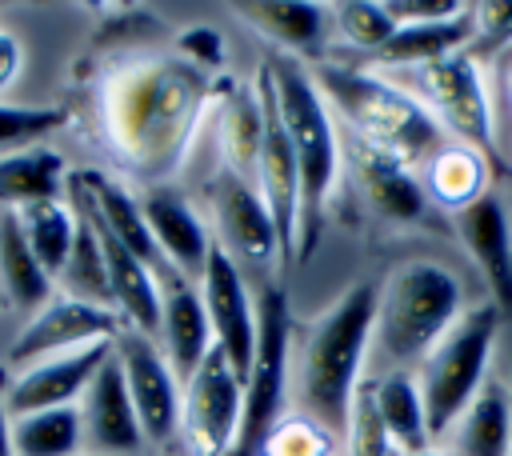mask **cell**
I'll list each match as a JSON object with an SVG mask.
<instances>
[{"instance_id": "6da1fadb", "label": "cell", "mask_w": 512, "mask_h": 456, "mask_svg": "<svg viewBox=\"0 0 512 456\" xmlns=\"http://www.w3.org/2000/svg\"><path fill=\"white\" fill-rule=\"evenodd\" d=\"M212 92V72H200L176 52L124 60L104 76L96 96L108 152L128 176L160 188L184 164Z\"/></svg>"}, {"instance_id": "7a4b0ae2", "label": "cell", "mask_w": 512, "mask_h": 456, "mask_svg": "<svg viewBox=\"0 0 512 456\" xmlns=\"http://www.w3.org/2000/svg\"><path fill=\"white\" fill-rule=\"evenodd\" d=\"M376 296L380 280H360L344 288L320 316H312L300 340V368H296V396L308 420L344 436L348 412L360 388V368L376 328Z\"/></svg>"}, {"instance_id": "3957f363", "label": "cell", "mask_w": 512, "mask_h": 456, "mask_svg": "<svg viewBox=\"0 0 512 456\" xmlns=\"http://www.w3.org/2000/svg\"><path fill=\"white\" fill-rule=\"evenodd\" d=\"M312 84L320 88L328 112H336L348 124L352 140L388 152L408 168L424 164L440 144H448L444 128L424 112V104L412 100L384 72L320 64Z\"/></svg>"}, {"instance_id": "277c9868", "label": "cell", "mask_w": 512, "mask_h": 456, "mask_svg": "<svg viewBox=\"0 0 512 456\" xmlns=\"http://www.w3.org/2000/svg\"><path fill=\"white\" fill-rule=\"evenodd\" d=\"M264 72L272 80L276 112L284 120V132L292 140L296 168H300V240H296V256L308 260L316 240H320L324 204H328V196L336 188L340 140H336L332 112H328L320 88L312 84V76L292 56H284V52L268 56Z\"/></svg>"}, {"instance_id": "5b68a950", "label": "cell", "mask_w": 512, "mask_h": 456, "mask_svg": "<svg viewBox=\"0 0 512 456\" xmlns=\"http://www.w3.org/2000/svg\"><path fill=\"white\" fill-rule=\"evenodd\" d=\"M460 280L440 260H404L380 280L372 340L388 364H420L428 348L460 320Z\"/></svg>"}, {"instance_id": "8992f818", "label": "cell", "mask_w": 512, "mask_h": 456, "mask_svg": "<svg viewBox=\"0 0 512 456\" xmlns=\"http://www.w3.org/2000/svg\"><path fill=\"white\" fill-rule=\"evenodd\" d=\"M496 328H500V308L476 304V308L460 312V320L420 360L416 392H420L424 420H428L432 436H444L456 424V416L472 404V396L480 392Z\"/></svg>"}, {"instance_id": "52a82bcc", "label": "cell", "mask_w": 512, "mask_h": 456, "mask_svg": "<svg viewBox=\"0 0 512 456\" xmlns=\"http://www.w3.org/2000/svg\"><path fill=\"white\" fill-rule=\"evenodd\" d=\"M392 84H400L412 100L424 104V112L452 132L460 144L476 148L488 164L496 160V128H492V108L484 92L480 64L468 52H452L444 60L420 64V68H400L384 72Z\"/></svg>"}, {"instance_id": "ba28073f", "label": "cell", "mask_w": 512, "mask_h": 456, "mask_svg": "<svg viewBox=\"0 0 512 456\" xmlns=\"http://www.w3.org/2000/svg\"><path fill=\"white\" fill-rule=\"evenodd\" d=\"M288 340H292L288 296L276 284H264L256 296V356L244 376L240 432L228 456H260L268 432L276 428L288 392Z\"/></svg>"}, {"instance_id": "9c48e42d", "label": "cell", "mask_w": 512, "mask_h": 456, "mask_svg": "<svg viewBox=\"0 0 512 456\" xmlns=\"http://www.w3.org/2000/svg\"><path fill=\"white\" fill-rule=\"evenodd\" d=\"M240 408H244V380L232 372L224 352L212 344V352L200 360V368L184 380L180 392V436L188 456H228L236 432H240Z\"/></svg>"}, {"instance_id": "30bf717a", "label": "cell", "mask_w": 512, "mask_h": 456, "mask_svg": "<svg viewBox=\"0 0 512 456\" xmlns=\"http://www.w3.org/2000/svg\"><path fill=\"white\" fill-rule=\"evenodd\" d=\"M120 328H124V320L116 312L56 292L48 304H40L32 316H24V324L16 328L0 364L8 372H16L24 364H36V360H48V356H60V352H76V348H88V344H100V340H116Z\"/></svg>"}, {"instance_id": "8fae6325", "label": "cell", "mask_w": 512, "mask_h": 456, "mask_svg": "<svg viewBox=\"0 0 512 456\" xmlns=\"http://www.w3.org/2000/svg\"><path fill=\"white\" fill-rule=\"evenodd\" d=\"M112 356L124 372V384H128V396H132L144 440L164 444L168 436H176L180 432V392L184 388H180L172 364L164 360V352L156 348V340H148L132 328H120V336L112 340Z\"/></svg>"}, {"instance_id": "7c38bea8", "label": "cell", "mask_w": 512, "mask_h": 456, "mask_svg": "<svg viewBox=\"0 0 512 456\" xmlns=\"http://www.w3.org/2000/svg\"><path fill=\"white\" fill-rule=\"evenodd\" d=\"M256 92L264 104V148H260L256 188H260L268 216L276 224V236H280V264H288L296 256V240H300V168H296V152L284 132V120L276 112V96H272V80H268L264 64L256 72Z\"/></svg>"}, {"instance_id": "4fadbf2b", "label": "cell", "mask_w": 512, "mask_h": 456, "mask_svg": "<svg viewBox=\"0 0 512 456\" xmlns=\"http://www.w3.org/2000/svg\"><path fill=\"white\" fill-rule=\"evenodd\" d=\"M200 300H204V312L212 324V344L224 352L232 372L244 380L252 368V356H256V308L248 300L240 264L220 244H212V252H208V264L200 276Z\"/></svg>"}, {"instance_id": "5bb4252c", "label": "cell", "mask_w": 512, "mask_h": 456, "mask_svg": "<svg viewBox=\"0 0 512 456\" xmlns=\"http://www.w3.org/2000/svg\"><path fill=\"white\" fill-rule=\"evenodd\" d=\"M108 356H112V340H100V344L60 352V356H48V360H36V364H24V368L8 372L4 388H0L8 416L80 404L84 388L92 384V376L100 372V364Z\"/></svg>"}, {"instance_id": "9a60e30c", "label": "cell", "mask_w": 512, "mask_h": 456, "mask_svg": "<svg viewBox=\"0 0 512 456\" xmlns=\"http://www.w3.org/2000/svg\"><path fill=\"white\" fill-rule=\"evenodd\" d=\"M208 204H212V220H216V244L240 264H268L272 256H280V236L276 224L268 216V204L260 196L256 184H248L244 176L220 168L212 188H208Z\"/></svg>"}, {"instance_id": "2e32d148", "label": "cell", "mask_w": 512, "mask_h": 456, "mask_svg": "<svg viewBox=\"0 0 512 456\" xmlns=\"http://www.w3.org/2000/svg\"><path fill=\"white\" fill-rule=\"evenodd\" d=\"M80 428H84V452L92 456H136L144 448V432L124 384V372L116 356L100 364L92 384L80 396Z\"/></svg>"}, {"instance_id": "e0dca14e", "label": "cell", "mask_w": 512, "mask_h": 456, "mask_svg": "<svg viewBox=\"0 0 512 456\" xmlns=\"http://www.w3.org/2000/svg\"><path fill=\"white\" fill-rule=\"evenodd\" d=\"M140 208H144V220H148V232H152V240H156V248H160V256H164V264L176 272V276H184V280H192V284H200V276H204V264H208V252H212V236H208V228H204V220L196 216V208L180 196V192H172V188H148L144 196H140Z\"/></svg>"}, {"instance_id": "ac0fdd59", "label": "cell", "mask_w": 512, "mask_h": 456, "mask_svg": "<svg viewBox=\"0 0 512 456\" xmlns=\"http://www.w3.org/2000/svg\"><path fill=\"white\" fill-rule=\"evenodd\" d=\"M452 228L464 252L472 256V264L480 268V276L488 280L492 304L500 312H512V232H508L504 204L492 192H484L468 208L452 212Z\"/></svg>"}, {"instance_id": "d6986e66", "label": "cell", "mask_w": 512, "mask_h": 456, "mask_svg": "<svg viewBox=\"0 0 512 456\" xmlns=\"http://www.w3.org/2000/svg\"><path fill=\"white\" fill-rule=\"evenodd\" d=\"M164 360L172 364L176 380H188L200 360L212 352V324L200 300V288L172 268L160 272V336Z\"/></svg>"}, {"instance_id": "ffe728a7", "label": "cell", "mask_w": 512, "mask_h": 456, "mask_svg": "<svg viewBox=\"0 0 512 456\" xmlns=\"http://www.w3.org/2000/svg\"><path fill=\"white\" fill-rule=\"evenodd\" d=\"M352 172H356V184H360L368 208L380 220L412 224V220L424 216V184L396 156L376 152V148L352 140Z\"/></svg>"}, {"instance_id": "44dd1931", "label": "cell", "mask_w": 512, "mask_h": 456, "mask_svg": "<svg viewBox=\"0 0 512 456\" xmlns=\"http://www.w3.org/2000/svg\"><path fill=\"white\" fill-rule=\"evenodd\" d=\"M216 116H220L216 128H220L224 168L252 184L256 172H260V148H264V104H260V92L252 84L224 88V100H220Z\"/></svg>"}, {"instance_id": "7402d4cb", "label": "cell", "mask_w": 512, "mask_h": 456, "mask_svg": "<svg viewBox=\"0 0 512 456\" xmlns=\"http://www.w3.org/2000/svg\"><path fill=\"white\" fill-rule=\"evenodd\" d=\"M68 192L64 160L48 144H32L0 156V212H20L40 200H60Z\"/></svg>"}, {"instance_id": "603a6c76", "label": "cell", "mask_w": 512, "mask_h": 456, "mask_svg": "<svg viewBox=\"0 0 512 456\" xmlns=\"http://www.w3.org/2000/svg\"><path fill=\"white\" fill-rule=\"evenodd\" d=\"M452 456H508L512 444V396L504 384L484 380L472 404L456 416Z\"/></svg>"}, {"instance_id": "cb8c5ba5", "label": "cell", "mask_w": 512, "mask_h": 456, "mask_svg": "<svg viewBox=\"0 0 512 456\" xmlns=\"http://www.w3.org/2000/svg\"><path fill=\"white\" fill-rule=\"evenodd\" d=\"M472 44V8L460 12L456 20H440V24H400L392 32V40L372 52L368 60L380 64L384 72H400V68H420L432 60H444L452 52H464Z\"/></svg>"}, {"instance_id": "d4e9b609", "label": "cell", "mask_w": 512, "mask_h": 456, "mask_svg": "<svg viewBox=\"0 0 512 456\" xmlns=\"http://www.w3.org/2000/svg\"><path fill=\"white\" fill-rule=\"evenodd\" d=\"M0 296L20 316H32L40 304H48L56 296L52 276L32 256V248H28L12 212H0Z\"/></svg>"}, {"instance_id": "484cf974", "label": "cell", "mask_w": 512, "mask_h": 456, "mask_svg": "<svg viewBox=\"0 0 512 456\" xmlns=\"http://www.w3.org/2000/svg\"><path fill=\"white\" fill-rule=\"evenodd\" d=\"M488 168L492 164L476 148H468L460 140H448L424 160V180L420 184L440 208L460 212V208H468L472 200H480L488 192Z\"/></svg>"}, {"instance_id": "4316f807", "label": "cell", "mask_w": 512, "mask_h": 456, "mask_svg": "<svg viewBox=\"0 0 512 456\" xmlns=\"http://www.w3.org/2000/svg\"><path fill=\"white\" fill-rule=\"evenodd\" d=\"M244 24L264 32L276 48L288 52H316L324 44V8L308 0H256V4H232Z\"/></svg>"}, {"instance_id": "83f0119b", "label": "cell", "mask_w": 512, "mask_h": 456, "mask_svg": "<svg viewBox=\"0 0 512 456\" xmlns=\"http://www.w3.org/2000/svg\"><path fill=\"white\" fill-rule=\"evenodd\" d=\"M12 216H16V224H20V232H24L28 248H32V256L44 264V272H48L52 284H56V272L64 268V260H68V252H72V244H76V232H80V212H76V204H72L68 192H64L60 200H40V204H28V208H20V212H12Z\"/></svg>"}, {"instance_id": "f1b7e54d", "label": "cell", "mask_w": 512, "mask_h": 456, "mask_svg": "<svg viewBox=\"0 0 512 456\" xmlns=\"http://www.w3.org/2000/svg\"><path fill=\"white\" fill-rule=\"evenodd\" d=\"M76 212H80V208H76ZM56 292L116 312V304H112V284H108V264H104V248H100V236H96V228H92V220H88L84 212H80L76 244H72L68 260H64V268L56 272Z\"/></svg>"}, {"instance_id": "f546056e", "label": "cell", "mask_w": 512, "mask_h": 456, "mask_svg": "<svg viewBox=\"0 0 512 456\" xmlns=\"http://www.w3.org/2000/svg\"><path fill=\"white\" fill-rule=\"evenodd\" d=\"M84 428L80 408H44L12 416V456H80Z\"/></svg>"}, {"instance_id": "4dcf8cb0", "label": "cell", "mask_w": 512, "mask_h": 456, "mask_svg": "<svg viewBox=\"0 0 512 456\" xmlns=\"http://www.w3.org/2000/svg\"><path fill=\"white\" fill-rule=\"evenodd\" d=\"M372 396H376L380 420L388 428V440L400 444L404 452H424L432 432H428V420H424V404H420L416 380L404 376V372H388L384 380L372 384Z\"/></svg>"}, {"instance_id": "1f68e13d", "label": "cell", "mask_w": 512, "mask_h": 456, "mask_svg": "<svg viewBox=\"0 0 512 456\" xmlns=\"http://www.w3.org/2000/svg\"><path fill=\"white\" fill-rule=\"evenodd\" d=\"M336 28H340V36L352 44V48H360V52H380L388 40H392V32L400 28L392 16H388V8L384 4H372V0H344V4H336Z\"/></svg>"}, {"instance_id": "d6a6232c", "label": "cell", "mask_w": 512, "mask_h": 456, "mask_svg": "<svg viewBox=\"0 0 512 456\" xmlns=\"http://www.w3.org/2000/svg\"><path fill=\"white\" fill-rule=\"evenodd\" d=\"M64 124L60 108H36V104H8L0 100V156L40 144Z\"/></svg>"}, {"instance_id": "836d02e7", "label": "cell", "mask_w": 512, "mask_h": 456, "mask_svg": "<svg viewBox=\"0 0 512 456\" xmlns=\"http://www.w3.org/2000/svg\"><path fill=\"white\" fill-rule=\"evenodd\" d=\"M328 452H332V432L308 420L304 412L280 416L260 448V456H328Z\"/></svg>"}, {"instance_id": "e575fe53", "label": "cell", "mask_w": 512, "mask_h": 456, "mask_svg": "<svg viewBox=\"0 0 512 456\" xmlns=\"http://www.w3.org/2000/svg\"><path fill=\"white\" fill-rule=\"evenodd\" d=\"M348 456H388V428L380 420V408H376V396H372V384L356 388V400H352V412H348Z\"/></svg>"}, {"instance_id": "d590c367", "label": "cell", "mask_w": 512, "mask_h": 456, "mask_svg": "<svg viewBox=\"0 0 512 456\" xmlns=\"http://www.w3.org/2000/svg\"><path fill=\"white\" fill-rule=\"evenodd\" d=\"M512 48V0H484L472 4V44L464 48L476 64L484 56Z\"/></svg>"}, {"instance_id": "8d00e7d4", "label": "cell", "mask_w": 512, "mask_h": 456, "mask_svg": "<svg viewBox=\"0 0 512 456\" xmlns=\"http://www.w3.org/2000/svg\"><path fill=\"white\" fill-rule=\"evenodd\" d=\"M176 56H184V60L196 64L200 72H216V68L224 64V40H220L216 28L196 24V28L180 32V40H176Z\"/></svg>"}, {"instance_id": "74e56055", "label": "cell", "mask_w": 512, "mask_h": 456, "mask_svg": "<svg viewBox=\"0 0 512 456\" xmlns=\"http://www.w3.org/2000/svg\"><path fill=\"white\" fill-rule=\"evenodd\" d=\"M384 8L396 24H440V20H456L460 12H468L460 0H388Z\"/></svg>"}, {"instance_id": "f35d334b", "label": "cell", "mask_w": 512, "mask_h": 456, "mask_svg": "<svg viewBox=\"0 0 512 456\" xmlns=\"http://www.w3.org/2000/svg\"><path fill=\"white\" fill-rule=\"evenodd\" d=\"M20 68H24V48L8 28H0V96L16 84Z\"/></svg>"}, {"instance_id": "ab89813d", "label": "cell", "mask_w": 512, "mask_h": 456, "mask_svg": "<svg viewBox=\"0 0 512 456\" xmlns=\"http://www.w3.org/2000/svg\"><path fill=\"white\" fill-rule=\"evenodd\" d=\"M4 388V380H0ZM0 456H12V416L4 408V392H0Z\"/></svg>"}, {"instance_id": "60d3db41", "label": "cell", "mask_w": 512, "mask_h": 456, "mask_svg": "<svg viewBox=\"0 0 512 456\" xmlns=\"http://www.w3.org/2000/svg\"><path fill=\"white\" fill-rule=\"evenodd\" d=\"M500 84H504V96H508V104H512V48H508L504 60H500Z\"/></svg>"}, {"instance_id": "b9f144b4", "label": "cell", "mask_w": 512, "mask_h": 456, "mask_svg": "<svg viewBox=\"0 0 512 456\" xmlns=\"http://www.w3.org/2000/svg\"><path fill=\"white\" fill-rule=\"evenodd\" d=\"M404 456H452V452H432V448H424V452H404Z\"/></svg>"}, {"instance_id": "7bdbcfd3", "label": "cell", "mask_w": 512, "mask_h": 456, "mask_svg": "<svg viewBox=\"0 0 512 456\" xmlns=\"http://www.w3.org/2000/svg\"><path fill=\"white\" fill-rule=\"evenodd\" d=\"M4 376H8V368H4V364H0V380H4Z\"/></svg>"}, {"instance_id": "ee69618b", "label": "cell", "mask_w": 512, "mask_h": 456, "mask_svg": "<svg viewBox=\"0 0 512 456\" xmlns=\"http://www.w3.org/2000/svg\"><path fill=\"white\" fill-rule=\"evenodd\" d=\"M80 456H92V452H80Z\"/></svg>"}, {"instance_id": "f6af8a7d", "label": "cell", "mask_w": 512, "mask_h": 456, "mask_svg": "<svg viewBox=\"0 0 512 456\" xmlns=\"http://www.w3.org/2000/svg\"><path fill=\"white\" fill-rule=\"evenodd\" d=\"M508 456H512V444H508Z\"/></svg>"}]
</instances>
